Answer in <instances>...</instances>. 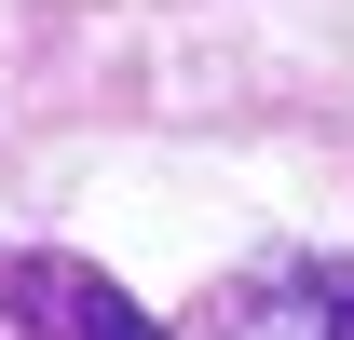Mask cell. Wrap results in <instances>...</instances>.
Masks as SVG:
<instances>
[{"instance_id":"6da1fadb","label":"cell","mask_w":354,"mask_h":340,"mask_svg":"<svg viewBox=\"0 0 354 340\" xmlns=\"http://www.w3.org/2000/svg\"><path fill=\"white\" fill-rule=\"evenodd\" d=\"M218 340H354V258H272L218 286Z\"/></svg>"},{"instance_id":"7a4b0ae2","label":"cell","mask_w":354,"mask_h":340,"mask_svg":"<svg viewBox=\"0 0 354 340\" xmlns=\"http://www.w3.org/2000/svg\"><path fill=\"white\" fill-rule=\"evenodd\" d=\"M0 313H14V327H41V340H164L136 299H109L82 258H55V245L0 258Z\"/></svg>"}]
</instances>
